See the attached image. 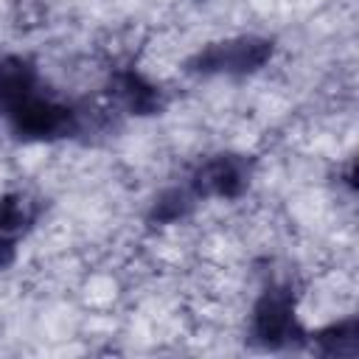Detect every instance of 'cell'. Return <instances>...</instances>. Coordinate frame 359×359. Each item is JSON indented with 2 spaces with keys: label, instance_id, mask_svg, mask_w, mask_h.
<instances>
[{
  "label": "cell",
  "instance_id": "cell-1",
  "mask_svg": "<svg viewBox=\"0 0 359 359\" xmlns=\"http://www.w3.org/2000/svg\"><path fill=\"white\" fill-rule=\"evenodd\" d=\"M272 53H275L272 39L255 36V34H241V36L208 42L194 56H188L185 70L191 76H202V79H210V76L241 79V76L258 73L272 59Z\"/></svg>",
  "mask_w": 359,
  "mask_h": 359
},
{
  "label": "cell",
  "instance_id": "cell-2",
  "mask_svg": "<svg viewBox=\"0 0 359 359\" xmlns=\"http://www.w3.org/2000/svg\"><path fill=\"white\" fill-rule=\"evenodd\" d=\"M11 132L22 140H62L84 129V115L65 101L34 93L6 115Z\"/></svg>",
  "mask_w": 359,
  "mask_h": 359
},
{
  "label": "cell",
  "instance_id": "cell-3",
  "mask_svg": "<svg viewBox=\"0 0 359 359\" xmlns=\"http://www.w3.org/2000/svg\"><path fill=\"white\" fill-rule=\"evenodd\" d=\"M250 337L269 351L289 348L306 339V331L294 314V297L289 286L272 283L261 292L250 314Z\"/></svg>",
  "mask_w": 359,
  "mask_h": 359
},
{
  "label": "cell",
  "instance_id": "cell-4",
  "mask_svg": "<svg viewBox=\"0 0 359 359\" xmlns=\"http://www.w3.org/2000/svg\"><path fill=\"white\" fill-rule=\"evenodd\" d=\"M252 182V160L236 151H219L202 160L191 177L188 188L196 199H238Z\"/></svg>",
  "mask_w": 359,
  "mask_h": 359
},
{
  "label": "cell",
  "instance_id": "cell-5",
  "mask_svg": "<svg viewBox=\"0 0 359 359\" xmlns=\"http://www.w3.org/2000/svg\"><path fill=\"white\" fill-rule=\"evenodd\" d=\"M109 95L123 112L140 115V118L157 115L165 107L163 90L137 70H118L109 81Z\"/></svg>",
  "mask_w": 359,
  "mask_h": 359
},
{
  "label": "cell",
  "instance_id": "cell-6",
  "mask_svg": "<svg viewBox=\"0 0 359 359\" xmlns=\"http://www.w3.org/2000/svg\"><path fill=\"white\" fill-rule=\"evenodd\" d=\"M39 93V70L25 56L0 59V115H8L17 104Z\"/></svg>",
  "mask_w": 359,
  "mask_h": 359
},
{
  "label": "cell",
  "instance_id": "cell-7",
  "mask_svg": "<svg viewBox=\"0 0 359 359\" xmlns=\"http://www.w3.org/2000/svg\"><path fill=\"white\" fill-rule=\"evenodd\" d=\"M311 345L323 356H353L359 351V325H356V317L331 323L323 331L311 334Z\"/></svg>",
  "mask_w": 359,
  "mask_h": 359
},
{
  "label": "cell",
  "instance_id": "cell-8",
  "mask_svg": "<svg viewBox=\"0 0 359 359\" xmlns=\"http://www.w3.org/2000/svg\"><path fill=\"white\" fill-rule=\"evenodd\" d=\"M194 202H196V196L191 194L188 185L185 188H165L151 202L149 219L157 222V224H177L194 210Z\"/></svg>",
  "mask_w": 359,
  "mask_h": 359
},
{
  "label": "cell",
  "instance_id": "cell-9",
  "mask_svg": "<svg viewBox=\"0 0 359 359\" xmlns=\"http://www.w3.org/2000/svg\"><path fill=\"white\" fill-rule=\"evenodd\" d=\"M14 244H17V238H14L8 230L0 227V269L14 258Z\"/></svg>",
  "mask_w": 359,
  "mask_h": 359
}]
</instances>
